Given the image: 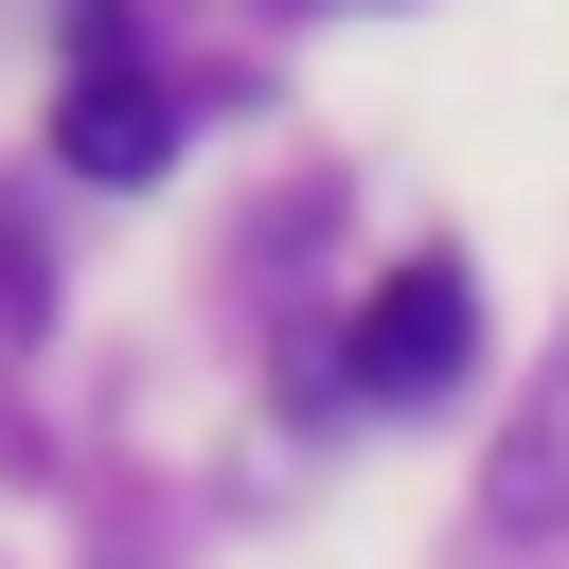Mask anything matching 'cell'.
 Listing matches in <instances>:
<instances>
[{"mask_svg":"<svg viewBox=\"0 0 569 569\" xmlns=\"http://www.w3.org/2000/svg\"><path fill=\"white\" fill-rule=\"evenodd\" d=\"M462 356H480V284H462V267H391V284L356 302V391H373V409H427Z\"/></svg>","mask_w":569,"mask_h":569,"instance_id":"obj_1","label":"cell"},{"mask_svg":"<svg viewBox=\"0 0 569 569\" xmlns=\"http://www.w3.org/2000/svg\"><path fill=\"white\" fill-rule=\"evenodd\" d=\"M480 533H498V551L569 533V356L516 391V427H498V462H480Z\"/></svg>","mask_w":569,"mask_h":569,"instance_id":"obj_2","label":"cell"},{"mask_svg":"<svg viewBox=\"0 0 569 569\" xmlns=\"http://www.w3.org/2000/svg\"><path fill=\"white\" fill-rule=\"evenodd\" d=\"M53 142H71V178H160V160H178V107H160V89L107 53V71L53 107Z\"/></svg>","mask_w":569,"mask_h":569,"instance_id":"obj_3","label":"cell"}]
</instances>
